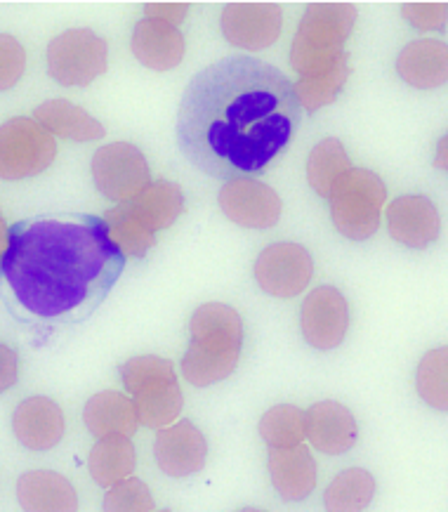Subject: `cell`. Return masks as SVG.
<instances>
[{
  "label": "cell",
  "instance_id": "cell-25",
  "mask_svg": "<svg viewBox=\"0 0 448 512\" xmlns=\"http://www.w3.org/2000/svg\"><path fill=\"white\" fill-rule=\"evenodd\" d=\"M137 465L135 446L130 442V437H104L97 439V444L92 446L88 468L90 475L95 479V484H100L102 489L114 487L116 482L133 475Z\"/></svg>",
  "mask_w": 448,
  "mask_h": 512
},
{
  "label": "cell",
  "instance_id": "cell-18",
  "mask_svg": "<svg viewBox=\"0 0 448 512\" xmlns=\"http://www.w3.org/2000/svg\"><path fill=\"white\" fill-rule=\"evenodd\" d=\"M269 477L283 501H305L316 487V463L307 446H269Z\"/></svg>",
  "mask_w": 448,
  "mask_h": 512
},
{
  "label": "cell",
  "instance_id": "cell-10",
  "mask_svg": "<svg viewBox=\"0 0 448 512\" xmlns=\"http://www.w3.org/2000/svg\"><path fill=\"white\" fill-rule=\"evenodd\" d=\"M314 274V260L305 246L293 241L272 244L255 262V279L274 298H295L305 291Z\"/></svg>",
  "mask_w": 448,
  "mask_h": 512
},
{
  "label": "cell",
  "instance_id": "cell-23",
  "mask_svg": "<svg viewBox=\"0 0 448 512\" xmlns=\"http://www.w3.org/2000/svg\"><path fill=\"white\" fill-rule=\"evenodd\" d=\"M34 121L50 135L64 137L71 142H95L107 135L97 118H92L83 107L69 100H50L34 109Z\"/></svg>",
  "mask_w": 448,
  "mask_h": 512
},
{
  "label": "cell",
  "instance_id": "cell-13",
  "mask_svg": "<svg viewBox=\"0 0 448 512\" xmlns=\"http://www.w3.org/2000/svg\"><path fill=\"white\" fill-rule=\"evenodd\" d=\"M281 8L274 3H232L220 26L229 43L243 50H267L281 34Z\"/></svg>",
  "mask_w": 448,
  "mask_h": 512
},
{
  "label": "cell",
  "instance_id": "cell-6",
  "mask_svg": "<svg viewBox=\"0 0 448 512\" xmlns=\"http://www.w3.org/2000/svg\"><path fill=\"white\" fill-rule=\"evenodd\" d=\"M328 199H331V215L338 232L347 239L364 241L378 232L387 187L373 170L349 168L335 182Z\"/></svg>",
  "mask_w": 448,
  "mask_h": 512
},
{
  "label": "cell",
  "instance_id": "cell-26",
  "mask_svg": "<svg viewBox=\"0 0 448 512\" xmlns=\"http://www.w3.org/2000/svg\"><path fill=\"white\" fill-rule=\"evenodd\" d=\"M349 168H352V163H349V156L345 152V147H342V142L335 140V137H328V140L316 144L312 154H309L307 180L316 194L328 199L335 182H338Z\"/></svg>",
  "mask_w": 448,
  "mask_h": 512
},
{
  "label": "cell",
  "instance_id": "cell-12",
  "mask_svg": "<svg viewBox=\"0 0 448 512\" xmlns=\"http://www.w3.org/2000/svg\"><path fill=\"white\" fill-rule=\"evenodd\" d=\"M220 208L229 220L248 229H269L281 218V199L253 177L229 180L220 192Z\"/></svg>",
  "mask_w": 448,
  "mask_h": 512
},
{
  "label": "cell",
  "instance_id": "cell-27",
  "mask_svg": "<svg viewBox=\"0 0 448 512\" xmlns=\"http://www.w3.org/2000/svg\"><path fill=\"white\" fill-rule=\"evenodd\" d=\"M375 479L364 468H349L333 479L326 489L324 503L331 512H359L373 501Z\"/></svg>",
  "mask_w": 448,
  "mask_h": 512
},
{
  "label": "cell",
  "instance_id": "cell-22",
  "mask_svg": "<svg viewBox=\"0 0 448 512\" xmlns=\"http://www.w3.org/2000/svg\"><path fill=\"white\" fill-rule=\"evenodd\" d=\"M85 428L90 430L92 437H133L137 432V420L133 399L123 392H100L90 397L83 409Z\"/></svg>",
  "mask_w": 448,
  "mask_h": 512
},
{
  "label": "cell",
  "instance_id": "cell-11",
  "mask_svg": "<svg viewBox=\"0 0 448 512\" xmlns=\"http://www.w3.org/2000/svg\"><path fill=\"white\" fill-rule=\"evenodd\" d=\"M349 328V305L338 288L319 286L302 305V336L314 350L328 352L342 345Z\"/></svg>",
  "mask_w": 448,
  "mask_h": 512
},
{
  "label": "cell",
  "instance_id": "cell-15",
  "mask_svg": "<svg viewBox=\"0 0 448 512\" xmlns=\"http://www.w3.org/2000/svg\"><path fill=\"white\" fill-rule=\"evenodd\" d=\"M387 225L392 239L413 251H423L439 239L441 220L437 208L425 196H399L387 208Z\"/></svg>",
  "mask_w": 448,
  "mask_h": 512
},
{
  "label": "cell",
  "instance_id": "cell-7",
  "mask_svg": "<svg viewBox=\"0 0 448 512\" xmlns=\"http://www.w3.org/2000/svg\"><path fill=\"white\" fill-rule=\"evenodd\" d=\"M57 142L34 118H10L0 126V177L24 180L36 177L52 166Z\"/></svg>",
  "mask_w": 448,
  "mask_h": 512
},
{
  "label": "cell",
  "instance_id": "cell-9",
  "mask_svg": "<svg viewBox=\"0 0 448 512\" xmlns=\"http://www.w3.org/2000/svg\"><path fill=\"white\" fill-rule=\"evenodd\" d=\"M92 177L100 194L116 203L133 201L151 185L149 163L135 144L116 142L92 156Z\"/></svg>",
  "mask_w": 448,
  "mask_h": 512
},
{
  "label": "cell",
  "instance_id": "cell-5",
  "mask_svg": "<svg viewBox=\"0 0 448 512\" xmlns=\"http://www.w3.org/2000/svg\"><path fill=\"white\" fill-rule=\"evenodd\" d=\"M121 378L133 399L137 420L147 428H166L182 413L184 397L170 359L156 354L133 357L121 366Z\"/></svg>",
  "mask_w": 448,
  "mask_h": 512
},
{
  "label": "cell",
  "instance_id": "cell-16",
  "mask_svg": "<svg viewBox=\"0 0 448 512\" xmlns=\"http://www.w3.org/2000/svg\"><path fill=\"white\" fill-rule=\"evenodd\" d=\"M12 430L19 439V444L31 451H50L62 442L64 430V413L59 404L48 397H29L17 406L12 416Z\"/></svg>",
  "mask_w": 448,
  "mask_h": 512
},
{
  "label": "cell",
  "instance_id": "cell-35",
  "mask_svg": "<svg viewBox=\"0 0 448 512\" xmlns=\"http://www.w3.org/2000/svg\"><path fill=\"white\" fill-rule=\"evenodd\" d=\"M147 19H158V22H166L170 26H177L187 17L189 5L187 3H147L144 5Z\"/></svg>",
  "mask_w": 448,
  "mask_h": 512
},
{
  "label": "cell",
  "instance_id": "cell-4",
  "mask_svg": "<svg viewBox=\"0 0 448 512\" xmlns=\"http://www.w3.org/2000/svg\"><path fill=\"white\" fill-rule=\"evenodd\" d=\"M357 24V8L349 3H312L302 17L291 48V67L300 78L333 69L349 59L345 43Z\"/></svg>",
  "mask_w": 448,
  "mask_h": 512
},
{
  "label": "cell",
  "instance_id": "cell-1",
  "mask_svg": "<svg viewBox=\"0 0 448 512\" xmlns=\"http://www.w3.org/2000/svg\"><path fill=\"white\" fill-rule=\"evenodd\" d=\"M302 121L293 81L250 55L224 57L191 78L177 111V142L217 180L265 173Z\"/></svg>",
  "mask_w": 448,
  "mask_h": 512
},
{
  "label": "cell",
  "instance_id": "cell-2",
  "mask_svg": "<svg viewBox=\"0 0 448 512\" xmlns=\"http://www.w3.org/2000/svg\"><path fill=\"white\" fill-rule=\"evenodd\" d=\"M123 269L125 255L102 218L48 213L8 229L0 288L19 319L64 328L100 310Z\"/></svg>",
  "mask_w": 448,
  "mask_h": 512
},
{
  "label": "cell",
  "instance_id": "cell-33",
  "mask_svg": "<svg viewBox=\"0 0 448 512\" xmlns=\"http://www.w3.org/2000/svg\"><path fill=\"white\" fill-rule=\"evenodd\" d=\"M26 71L24 45L15 36L0 34V93L15 88Z\"/></svg>",
  "mask_w": 448,
  "mask_h": 512
},
{
  "label": "cell",
  "instance_id": "cell-28",
  "mask_svg": "<svg viewBox=\"0 0 448 512\" xmlns=\"http://www.w3.org/2000/svg\"><path fill=\"white\" fill-rule=\"evenodd\" d=\"M349 74H352V69H349V59H342L340 64H335L333 69L324 71V74L300 78L298 83H293L295 97H298L302 111H307V114H316L321 107L333 104L342 93V88H345Z\"/></svg>",
  "mask_w": 448,
  "mask_h": 512
},
{
  "label": "cell",
  "instance_id": "cell-17",
  "mask_svg": "<svg viewBox=\"0 0 448 512\" xmlns=\"http://www.w3.org/2000/svg\"><path fill=\"white\" fill-rule=\"evenodd\" d=\"M305 435L314 449L328 456H342L357 444L359 428L347 406L319 402L305 413Z\"/></svg>",
  "mask_w": 448,
  "mask_h": 512
},
{
  "label": "cell",
  "instance_id": "cell-34",
  "mask_svg": "<svg viewBox=\"0 0 448 512\" xmlns=\"http://www.w3.org/2000/svg\"><path fill=\"white\" fill-rule=\"evenodd\" d=\"M401 15L406 22L420 31H441L446 29L448 8L446 3H404Z\"/></svg>",
  "mask_w": 448,
  "mask_h": 512
},
{
  "label": "cell",
  "instance_id": "cell-29",
  "mask_svg": "<svg viewBox=\"0 0 448 512\" xmlns=\"http://www.w3.org/2000/svg\"><path fill=\"white\" fill-rule=\"evenodd\" d=\"M104 225L111 241L121 248L123 255L128 258H144L151 246L156 244L154 232H149L140 220L130 213V208L125 203H118L116 208H111L104 213Z\"/></svg>",
  "mask_w": 448,
  "mask_h": 512
},
{
  "label": "cell",
  "instance_id": "cell-14",
  "mask_svg": "<svg viewBox=\"0 0 448 512\" xmlns=\"http://www.w3.org/2000/svg\"><path fill=\"white\" fill-rule=\"evenodd\" d=\"M154 456L158 468L168 477H191L203 470L208 458V444L203 432L191 420L170 423L156 435Z\"/></svg>",
  "mask_w": 448,
  "mask_h": 512
},
{
  "label": "cell",
  "instance_id": "cell-3",
  "mask_svg": "<svg viewBox=\"0 0 448 512\" xmlns=\"http://www.w3.org/2000/svg\"><path fill=\"white\" fill-rule=\"evenodd\" d=\"M189 331L191 343L182 359L187 383L208 387L232 376L243 347L241 314L224 303H206L194 312Z\"/></svg>",
  "mask_w": 448,
  "mask_h": 512
},
{
  "label": "cell",
  "instance_id": "cell-36",
  "mask_svg": "<svg viewBox=\"0 0 448 512\" xmlns=\"http://www.w3.org/2000/svg\"><path fill=\"white\" fill-rule=\"evenodd\" d=\"M17 376H19L17 352L5 343H0V395L8 392L10 387L17 383Z\"/></svg>",
  "mask_w": 448,
  "mask_h": 512
},
{
  "label": "cell",
  "instance_id": "cell-8",
  "mask_svg": "<svg viewBox=\"0 0 448 512\" xmlns=\"http://www.w3.org/2000/svg\"><path fill=\"white\" fill-rule=\"evenodd\" d=\"M107 41L90 29H71L48 45V71L67 88H85L107 71Z\"/></svg>",
  "mask_w": 448,
  "mask_h": 512
},
{
  "label": "cell",
  "instance_id": "cell-20",
  "mask_svg": "<svg viewBox=\"0 0 448 512\" xmlns=\"http://www.w3.org/2000/svg\"><path fill=\"white\" fill-rule=\"evenodd\" d=\"M397 71L408 85L420 90L441 88L448 81V48L444 41L420 38L399 52Z\"/></svg>",
  "mask_w": 448,
  "mask_h": 512
},
{
  "label": "cell",
  "instance_id": "cell-24",
  "mask_svg": "<svg viewBox=\"0 0 448 512\" xmlns=\"http://www.w3.org/2000/svg\"><path fill=\"white\" fill-rule=\"evenodd\" d=\"M125 206L149 232L156 234L158 229H168L184 213V194L175 182L158 180L133 201H125Z\"/></svg>",
  "mask_w": 448,
  "mask_h": 512
},
{
  "label": "cell",
  "instance_id": "cell-19",
  "mask_svg": "<svg viewBox=\"0 0 448 512\" xmlns=\"http://www.w3.org/2000/svg\"><path fill=\"white\" fill-rule=\"evenodd\" d=\"M133 52L147 69L170 71L184 57V36L177 26L144 17L133 31Z\"/></svg>",
  "mask_w": 448,
  "mask_h": 512
},
{
  "label": "cell",
  "instance_id": "cell-21",
  "mask_svg": "<svg viewBox=\"0 0 448 512\" xmlns=\"http://www.w3.org/2000/svg\"><path fill=\"white\" fill-rule=\"evenodd\" d=\"M19 505L29 512H71L78 510L76 489L67 477L52 470H34L19 477Z\"/></svg>",
  "mask_w": 448,
  "mask_h": 512
},
{
  "label": "cell",
  "instance_id": "cell-30",
  "mask_svg": "<svg viewBox=\"0 0 448 512\" xmlns=\"http://www.w3.org/2000/svg\"><path fill=\"white\" fill-rule=\"evenodd\" d=\"M260 435L269 446H295L305 439V411L281 404L269 409L260 420Z\"/></svg>",
  "mask_w": 448,
  "mask_h": 512
},
{
  "label": "cell",
  "instance_id": "cell-31",
  "mask_svg": "<svg viewBox=\"0 0 448 512\" xmlns=\"http://www.w3.org/2000/svg\"><path fill=\"white\" fill-rule=\"evenodd\" d=\"M448 354L446 350L427 352L418 366V392L432 409L448 406Z\"/></svg>",
  "mask_w": 448,
  "mask_h": 512
},
{
  "label": "cell",
  "instance_id": "cell-32",
  "mask_svg": "<svg viewBox=\"0 0 448 512\" xmlns=\"http://www.w3.org/2000/svg\"><path fill=\"white\" fill-rule=\"evenodd\" d=\"M102 508L107 512H151L156 510V503L142 479L125 477L121 482H116L114 487H109Z\"/></svg>",
  "mask_w": 448,
  "mask_h": 512
},
{
  "label": "cell",
  "instance_id": "cell-37",
  "mask_svg": "<svg viewBox=\"0 0 448 512\" xmlns=\"http://www.w3.org/2000/svg\"><path fill=\"white\" fill-rule=\"evenodd\" d=\"M5 246H8V225H5L3 213H0V255H3Z\"/></svg>",
  "mask_w": 448,
  "mask_h": 512
}]
</instances>
